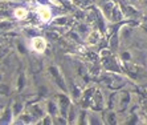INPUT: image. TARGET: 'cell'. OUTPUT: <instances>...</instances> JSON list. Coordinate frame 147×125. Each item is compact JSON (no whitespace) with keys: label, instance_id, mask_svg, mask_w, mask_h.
<instances>
[{"label":"cell","instance_id":"d6986e66","mask_svg":"<svg viewBox=\"0 0 147 125\" xmlns=\"http://www.w3.org/2000/svg\"><path fill=\"white\" fill-rule=\"evenodd\" d=\"M13 28H15L13 21L8 20V19H0V32H1V33L11 31V29H13Z\"/></svg>","mask_w":147,"mask_h":125},{"label":"cell","instance_id":"7c38bea8","mask_svg":"<svg viewBox=\"0 0 147 125\" xmlns=\"http://www.w3.org/2000/svg\"><path fill=\"white\" fill-rule=\"evenodd\" d=\"M88 124H94V125H102L105 124L103 117L101 116V112L97 111H90L88 112Z\"/></svg>","mask_w":147,"mask_h":125},{"label":"cell","instance_id":"ffe728a7","mask_svg":"<svg viewBox=\"0 0 147 125\" xmlns=\"http://www.w3.org/2000/svg\"><path fill=\"white\" fill-rule=\"evenodd\" d=\"M101 39V31H90L89 35L86 36V41L88 44L93 45V44H97Z\"/></svg>","mask_w":147,"mask_h":125},{"label":"cell","instance_id":"1f68e13d","mask_svg":"<svg viewBox=\"0 0 147 125\" xmlns=\"http://www.w3.org/2000/svg\"><path fill=\"white\" fill-rule=\"evenodd\" d=\"M0 93L9 94V87H8V85H5V84H3V83H0Z\"/></svg>","mask_w":147,"mask_h":125},{"label":"cell","instance_id":"9c48e42d","mask_svg":"<svg viewBox=\"0 0 147 125\" xmlns=\"http://www.w3.org/2000/svg\"><path fill=\"white\" fill-rule=\"evenodd\" d=\"M45 111L47 113L51 116H57L60 115V108H58V103L56 99H49V100L45 101Z\"/></svg>","mask_w":147,"mask_h":125},{"label":"cell","instance_id":"e0dca14e","mask_svg":"<svg viewBox=\"0 0 147 125\" xmlns=\"http://www.w3.org/2000/svg\"><path fill=\"white\" fill-rule=\"evenodd\" d=\"M11 108H12V112H13L15 120H16V118L25 111V104L23 103V101H20V100H16V101H13V103H12Z\"/></svg>","mask_w":147,"mask_h":125},{"label":"cell","instance_id":"7402d4cb","mask_svg":"<svg viewBox=\"0 0 147 125\" xmlns=\"http://www.w3.org/2000/svg\"><path fill=\"white\" fill-rule=\"evenodd\" d=\"M52 21H53V24L60 25V27H64V25L68 24L69 18L65 16V15H58V16H56V18L52 19Z\"/></svg>","mask_w":147,"mask_h":125},{"label":"cell","instance_id":"8fae6325","mask_svg":"<svg viewBox=\"0 0 147 125\" xmlns=\"http://www.w3.org/2000/svg\"><path fill=\"white\" fill-rule=\"evenodd\" d=\"M119 43H121V37H119V27L115 32H113V35L110 36L109 43H107V47H109L113 52H117L118 48H119Z\"/></svg>","mask_w":147,"mask_h":125},{"label":"cell","instance_id":"9a60e30c","mask_svg":"<svg viewBox=\"0 0 147 125\" xmlns=\"http://www.w3.org/2000/svg\"><path fill=\"white\" fill-rule=\"evenodd\" d=\"M80 111H81V109H78V107L73 103L72 107H70V109H69V113H68V122L69 124H77Z\"/></svg>","mask_w":147,"mask_h":125},{"label":"cell","instance_id":"5bb4252c","mask_svg":"<svg viewBox=\"0 0 147 125\" xmlns=\"http://www.w3.org/2000/svg\"><path fill=\"white\" fill-rule=\"evenodd\" d=\"M103 121H105V124H107V125L118 124V112L111 111V109H107L106 115L103 116Z\"/></svg>","mask_w":147,"mask_h":125},{"label":"cell","instance_id":"ac0fdd59","mask_svg":"<svg viewBox=\"0 0 147 125\" xmlns=\"http://www.w3.org/2000/svg\"><path fill=\"white\" fill-rule=\"evenodd\" d=\"M28 15H29V12H28V10L25 7H17V8H15V11H13L15 19H16V20H20V21L27 20Z\"/></svg>","mask_w":147,"mask_h":125},{"label":"cell","instance_id":"d590c367","mask_svg":"<svg viewBox=\"0 0 147 125\" xmlns=\"http://www.w3.org/2000/svg\"><path fill=\"white\" fill-rule=\"evenodd\" d=\"M110 1H113L114 4H119V1H121V0H110Z\"/></svg>","mask_w":147,"mask_h":125},{"label":"cell","instance_id":"836d02e7","mask_svg":"<svg viewBox=\"0 0 147 125\" xmlns=\"http://www.w3.org/2000/svg\"><path fill=\"white\" fill-rule=\"evenodd\" d=\"M129 3H131V4H134V5H137L138 3H139V0H127Z\"/></svg>","mask_w":147,"mask_h":125},{"label":"cell","instance_id":"30bf717a","mask_svg":"<svg viewBox=\"0 0 147 125\" xmlns=\"http://www.w3.org/2000/svg\"><path fill=\"white\" fill-rule=\"evenodd\" d=\"M102 59V65L106 68V69L111 71V72H119V69H117L118 68V65H117V59H115V56L113 55H110V56H106V57H101Z\"/></svg>","mask_w":147,"mask_h":125},{"label":"cell","instance_id":"4dcf8cb0","mask_svg":"<svg viewBox=\"0 0 147 125\" xmlns=\"http://www.w3.org/2000/svg\"><path fill=\"white\" fill-rule=\"evenodd\" d=\"M74 3L78 4V5H82V7H86V5L94 3V0H74Z\"/></svg>","mask_w":147,"mask_h":125},{"label":"cell","instance_id":"52a82bcc","mask_svg":"<svg viewBox=\"0 0 147 125\" xmlns=\"http://www.w3.org/2000/svg\"><path fill=\"white\" fill-rule=\"evenodd\" d=\"M36 14L42 23H49L53 19V14L48 4H38L36 7Z\"/></svg>","mask_w":147,"mask_h":125},{"label":"cell","instance_id":"603a6c76","mask_svg":"<svg viewBox=\"0 0 147 125\" xmlns=\"http://www.w3.org/2000/svg\"><path fill=\"white\" fill-rule=\"evenodd\" d=\"M25 83H27V79H25V73L21 72L20 75H19V77H17V81H16V89L19 90V92H21V90L24 89L25 87Z\"/></svg>","mask_w":147,"mask_h":125},{"label":"cell","instance_id":"4316f807","mask_svg":"<svg viewBox=\"0 0 147 125\" xmlns=\"http://www.w3.org/2000/svg\"><path fill=\"white\" fill-rule=\"evenodd\" d=\"M55 125H68V118L65 117V116H62V115H57L55 116Z\"/></svg>","mask_w":147,"mask_h":125},{"label":"cell","instance_id":"e575fe53","mask_svg":"<svg viewBox=\"0 0 147 125\" xmlns=\"http://www.w3.org/2000/svg\"><path fill=\"white\" fill-rule=\"evenodd\" d=\"M140 25H142V28H143L144 31L147 32V23H143V24H140Z\"/></svg>","mask_w":147,"mask_h":125},{"label":"cell","instance_id":"6da1fadb","mask_svg":"<svg viewBox=\"0 0 147 125\" xmlns=\"http://www.w3.org/2000/svg\"><path fill=\"white\" fill-rule=\"evenodd\" d=\"M106 108V100L103 97L102 90L99 88H96L94 93L92 97V103H90V109L97 112H103V109Z\"/></svg>","mask_w":147,"mask_h":125},{"label":"cell","instance_id":"484cf974","mask_svg":"<svg viewBox=\"0 0 147 125\" xmlns=\"http://www.w3.org/2000/svg\"><path fill=\"white\" fill-rule=\"evenodd\" d=\"M38 124H41V125H55V118H53V116H51V115L47 113V115L38 121Z\"/></svg>","mask_w":147,"mask_h":125},{"label":"cell","instance_id":"3957f363","mask_svg":"<svg viewBox=\"0 0 147 125\" xmlns=\"http://www.w3.org/2000/svg\"><path fill=\"white\" fill-rule=\"evenodd\" d=\"M48 72L52 76V79H53V81H55L56 85H57L62 92H65V90L68 89V87H66V83H65V80H64V76H62L60 68H58L57 65H51L48 68Z\"/></svg>","mask_w":147,"mask_h":125},{"label":"cell","instance_id":"8992f818","mask_svg":"<svg viewBox=\"0 0 147 125\" xmlns=\"http://www.w3.org/2000/svg\"><path fill=\"white\" fill-rule=\"evenodd\" d=\"M25 111H28L29 113H31V116L33 117V120H34V124H38V121H40L41 118H42L45 115H47L45 107H42V105L37 104V103H34V104H31L28 108H25Z\"/></svg>","mask_w":147,"mask_h":125},{"label":"cell","instance_id":"44dd1931","mask_svg":"<svg viewBox=\"0 0 147 125\" xmlns=\"http://www.w3.org/2000/svg\"><path fill=\"white\" fill-rule=\"evenodd\" d=\"M82 93H84V89H81L77 84H74V85L72 87V89H70V97H72L74 101L81 100Z\"/></svg>","mask_w":147,"mask_h":125},{"label":"cell","instance_id":"5b68a950","mask_svg":"<svg viewBox=\"0 0 147 125\" xmlns=\"http://www.w3.org/2000/svg\"><path fill=\"white\" fill-rule=\"evenodd\" d=\"M29 48L33 51V52L38 53H44L47 51V40L42 36H33V37L29 39Z\"/></svg>","mask_w":147,"mask_h":125},{"label":"cell","instance_id":"ba28073f","mask_svg":"<svg viewBox=\"0 0 147 125\" xmlns=\"http://www.w3.org/2000/svg\"><path fill=\"white\" fill-rule=\"evenodd\" d=\"M0 124H15V116L11 107H5L0 112Z\"/></svg>","mask_w":147,"mask_h":125},{"label":"cell","instance_id":"277c9868","mask_svg":"<svg viewBox=\"0 0 147 125\" xmlns=\"http://www.w3.org/2000/svg\"><path fill=\"white\" fill-rule=\"evenodd\" d=\"M131 104V93L129 90H121L118 93V105H117V112L118 113H125L129 109Z\"/></svg>","mask_w":147,"mask_h":125},{"label":"cell","instance_id":"4fadbf2b","mask_svg":"<svg viewBox=\"0 0 147 125\" xmlns=\"http://www.w3.org/2000/svg\"><path fill=\"white\" fill-rule=\"evenodd\" d=\"M122 20H125L123 11L119 4H115L113 8V12H111V16H110V21H111V23H119V21H122Z\"/></svg>","mask_w":147,"mask_h":125},{"label":"cell","instance_id":"83f0119b","mask_svg":"<svg viewBox=\"0 0 147 125\" xmlns=\"http://www.w3.org/2000/svg\"><path fill=\"white\" fill-rule=\"evenodd\" d=\"M77 31H78L80 35H84L86 37V36L89 35V32H90V28L88 27L86 24H78V27H77Z\"/></svg>","mask_w":147,"mask_h":125},{"label":"cell","instance_id":"8d00e7d4","mask_svg":"<svg viewBox=\"0 0 147 125\" xmlns=\"http://www.w3.org/2000/svg\"><path fill=\"white\" fill-rule=\"evenodd\" d=\"M0 83H3V73L0 72Z\"/></svg>","mask_w":147,"mask_h":125},{"label":"cell","instance_id":"2e32d148","mask_svg":"<svg viewBox=\"0 0 147 125\" xmlns=\"http://www.w3.org/2000/svg\"><path fill=\"white\" fill-rule=\"evenodd\" d=\"M125 84H126V80H125V79L115 76V79H109L107 87H109L111 90H118V89H121Z\"/></svg>","mask_w":147,"mask_h":125},{"label":"cell","instance_id":"d4e9b609","mask_svg":"<svg viewBox=\"0 0 147 125\" xmlns=\"http://www.w3.org/2000/svg\"><path fill=\"white\" fill-rule=\"evenodd\" d=\"M9 52H11L9 45L8 44H1V43H0V60L4 59V57H7Z\"/></svg>","mask_w":147,"mask_h":125},{"label":"cell","instance_id":"f1b7e54d","mask_svg":"<svg viewBox=\"0 0 147 125\" xmlns=\"http://www.w3.org/2000/svg\"><path fill=\"white\" fill-rule=\"evenodd\" d=\"M16 48L20 55H25V53H27V47L24 45V43H21V41L16 43Z\"/></svg>","mask_w":147,"mask_h":125},{"label":"cell","instance_id":"cb8c5ba5","mask_svg":"<svg viewBox=\"0 0 147 125\" xmlns=\"http://www.w3.org/2000/svg\"><path fill=\"white\" fill-rule=\"evenodd\" d=\"M118 57H119V60L123 62H130L131 60H133V56H131L130 51H122V52L118 55Z\"/></svg>","mask_w":147,"mask_h":125},{"label":"cell","instance_id":"7a4b0ae2","mask_svg":"<svg viewBox=\"0 0 147 125\" xmlns=\"http://www.w3.org/2000/svg\"><path fill=\"white\" fill-rule=\"evenodd\" d=\"M56 100H57L58 108H60V115L65 116V117L68 118L69 109H70V107H72V104H73L72 97H69L65 92H62V93H58L57 96H56Z\"/></svg>","mask_w":147,"mask_h":125},{"label":"cell","instance_id":"f546056e","mask_svg":"<svg viewBox=\"0 0 147 125\" xmlns=\"http://www.w3.org/2000/svg\"><path fill=\"white\" fill-rule=\"evenodd\" d=\"M25 33H27L29 37H33V36H38V35H37V31H36L33 27H27V28H25Z\"/></svg>","mask_w":147,"mask_h":125},{"label":"cell","instance_id":"d6a6232c","mask_svg":"<svg viewBox=\"0 0 147 125\" xmlns=\"http://www.w3.org/2000/svg\"><path fill=\"white\" fill-rule=\"evenodd\" d=\"M139 4H142L144 8H147V0H139Z\"/></svg>","mask_w":147,"mask_h":125}]
</instances>
